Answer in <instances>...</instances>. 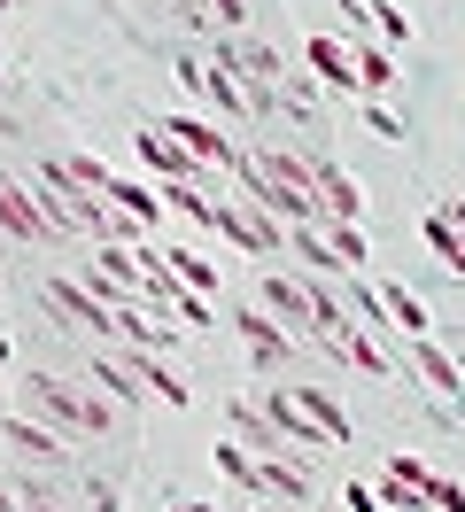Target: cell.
<instances>
[{"instance_id":"obj_21","label":"cell","mask_w":465,"mask_h":512,"mask_svg":"<svg viewBox=\"0 0 465 512\" xmlns=\"http://www.w3.org/2000/svg\"><path fill=\"white\" fill-rule=\"evenodd\" d=\"M241 334H248V350H256V357H287V326H272L264 311H241Z\"/></svg>"},{"instance_id":"obj_18","label":"cell","mask_w":465,"mask_h":512,"mask_svg":"<svg viewBox=\"0 0 465 512\" xmlns=\"http://www.w3.org/2000/svg\"><path fill=\"white\" fill-rule=\"evenodd\" d=\"M264 311H279V319H295V326H318L310 319V288L303 280H264Z\"/></svg>"},{"instance_id":"obj_9","label":"cell","mask_w":465,"mask_h":512,"mask_svg":"<svg viewBox=\"0 0 465 512\" xmlns=\"http://www.w3.org/2000/svg\"><path fill=\"white\" fill-rule=\"evenodd\" d=\"M303 63H310V78H318V86H334V94H357V55H349V39L310 32Z\"/></svg>"},{"instance_id":"obj_19","label":"cell","mask_w":465,"mask_h":512,"mask_svg":"<svg viewBox=\"0 0 465 512\" xmlns=\"http://www.w3.org/2000/svg\"><path fill=\"white\" fill-rule=\"evenodd\" d=\"M411 373H427L434 388H450V381H458V357L442 350L434 334H419V342H411Z\"/></svg>"},{"instance_id":"obj_15","label":"cell","mask_w":465,"mask_h":512,"mask_svg":"<svg viewBox=\"0 0 465 512\" xmlns=\"http://www.w3.org/2000/svg\"><path fill=\"white\" fill-rule=\"evenodd\" d=\"M101 202H109L117 218H132L140 233H148V225L163 218V202H155V187H132V179H109V187H101Z\"/></svg>"},{"instance_id":"obj_32","label":"cell","mask_w":465,"mask_h":512,"mask_svg":"<svg viewBox=\"0 0 465 512\" xmlns=\"http://www.w3.org/2000/svg\"><path fill=\"white\" fill-rule=\"evenodd\" d=\"M450 218H458V225H465V202H458V210H450Z\"/></svg>"},{"instance_id":"obj_33","label":"cell","mask_w":465,"mask_h":512,"mask_svg":"<svg viewBox=\"0 0 465 512\" xmlns=\"http://www.w3.org/2000/svg\"><path fill=\"white\" fill-rule=\"evenodd\" d=\"M0 512H8V489H0Z\"/></svg>"},{"instance_id":"obj_3","label":"cell","mask_w":465,"mask_h":512,"mask_svg":"<svg viewBox=\"0 0 465 512\" xmlns=\"http://www.w3.org/2000/svg\"><path fill=\"white\" fill-rule=\"evenodd\" d=\"M210 55H217L225 70H233V78H241V94L256 101V117H264V109H272L279 70H287V63H279V47H272V39H241V32H225V39L210 47Z\"/></svg>"},{"instance_id":"obj_1","label":"cell","mask_w":465,"mask_h":512,"mask_svg":"<svg viewBox=\"0 0 465 512\" xmlns=\"http://www.w3.org/2000/svg\"><path fill=\"white\" fill-rule=\"evenodd\" d=\"M256 412L272 419V427H279L295 450H341V443H349V419H341V404L326 396V388H310V381H279L272 396L256 404Z\"/></svg>"},{"instance_id":"obj_20","label":"cell","mask_w":465,"mask_h":512,"mask_svg":"<svg viewBox=\"0 0 465 512\" xmlns=\"http://www.w3.org/2000/svg\"><path fill=\"white\" fill-rule=\"evenodd\" d=\"M163 264H171V280H179V288H194V295H210V288H217V264H210V256H194V249H163Z\"/></svg>"},{"instance_id":"obj_27","label":"cell","mask_w":465,"mask_h":512,"mask_svg":"<svg viewBox=\"0 0 465 512\" xmlns=\"http://www.w3.org/2000/svg\"><path fill=\"white\" fill-rule=\"evenodd\" d=\"M365 125L380 132V140H403V117L388 109V101H365Z\"/></svg>"},{"instance_id":"obj_7","label":"cell","mask_w":465,"mask_h":512,"mask_svg":"<svg viewBox=\"0 0 465 512\" xmlns=\"http://www.w3.org/2000/svg\"><path fill=\"white\" fill-rule=\"evenodd\" d=\"M163 132H171V140H179V148H186L194 163H210V171H241V156H248L233 132L202 125V117H163Z\"/></svg>"},{"instance_id":"obj_14","label":"cell","mask_w":465,"mask_h":512,"mask_svg":"<svg viewBox=\"0 0 465 512\" xmlns=\"http://www.w3.org/2000/svg\"><path fill=\"white\" fill-rule=\"evenodd\" d=\"M349 55H357V94L380 101L388 86H396V47H380V39H357Z\"/></svg>"},{"instance_id":"obj_34","label":"cell","mask_w":465,"mask_h":512,"mask_svg":"<svg viewBox=\"0 0 465 512\" xmlns=\"http://www.w3.org/2000/svg\"><path fill=\"white\" fill-rule=\"evenodd\" d=\"M233 512H256V505H233Z\"/></svg>"},{"instance_id":"obj_22","label":"cell","mask_w":465,"mask_h":512,"mask_svg":"<svg viewBox=\"0 0 465 512\" xmlns=\"http://www.w3.org/2000/svg\"><path fill=\"white\" fill-rule=\"evenodd\" d=\"M179 8H186V16H202L210 32H241V24H248L241 0H179Z\"/></svg>"},{"instance_id":"obj_31","label":"cell","mask_w":465,"mask_h":512,"mask_svg":"<svg viewBox=\"0 0 465 512\" xmlns=\"http://www.w3.org/2000/svg\"><path fill=\"white\" fill-rule=\"evenodd\" d=\"M171 512H233V505H186V497H179V505H171Z\"/></svg>"},{"instance_id":"obj_8","label":"cell","mask_w":465,"mask_h":512,"mask_svg":"<svg viewBox=\"0 0 465 512\" xmlns=\"http://www.w3.org/2000/svg\"><path fill=\"white\" fill-rule=\"evenodd\" d=\"M310 202H318V218H334V225L365 218V187H357L341 163H318V156H310Z\"/></svg>"},{"instance_id":"obj_6","label":"cell","mask_w":465,"mask_h":512,"mask_svg":"<svg viewBox=\"0 0 465 512\" xmlns=\"http://www.w3.org/2000/svg\"><path fill=\"white\" fill-rule=\"evenodd\" d=\"M179 78H186V94H194V101H217L225 117H256V101L241 94V78L217 63V55H186V63H179Z\"/></svg>"},{"instance_id":"obj_10","label":"cell","mask_w":465,"mask_h":512,"mask_svg":"<svg viewBox=\"0 0 465 512\" xmlns=\"http://www.w3.org/2000/svg\"><path fill=\"white\" fill-rule=\"evenodd\" d=\"M0 233H16V241H47L55 225L39 218V202H31L24 179H0Z\"/></svg>"},{"instance_id":"obj_16","label":"cell","mask_w":465,"mask_h":512,"mask_svg":"<svg viewBox=\"0 0 465 512\" xmlns=\"http://www.w3.org/2000/svg\"><path fill=\"white\" fill-rule=\"evenodd\" d=\"M427 249H434V256H442V264H450V272L465 280V225L450 218V210H427Z\"/></svg>"},{"instance_id":"obj_24","label":"cell","mask_w":465,"mask_h":512,"mask_svg":"<svg viewBox=\"0 0 465 512\" xmlns=\"http://www.w3.org/2000/svg\"><path fill=\"white\" fill-rule=\"evenodd\" d=\"M419 497H427L434 512H465V489H458V481H450V474H434V466H427V474H419Z\"/></svg>"},{"instance_id":"obj_28","label":"cell","mask_w":465,"mask_h":512,"mask_svg":"<svg viewBox=\"0 0 465 512\" xmlns=\"http://www.w3.org/2000/svg\"><path fill=\"white\" fill-rule=\"evenodd\" d=\"M16 505H24V512H70L55 489H39V481H31V489H16Z\"/></svg>"},{"instance_id":"obj_11","label":"cell","mask_w":465,"mask_h":512,"mask_svg":"<svg viewBox=\"0 0 465 512\" xmlns=\"http://www.w3.org/2000/svg\"><path fill=\"white\" fill-rule=\"evenodd\" d=\"M0 427H8V450H24L31 466H62V458H70V443H62L55 427H39V419H16V412H0Z\"/></svg>"},{"instance_id":"obj_29","label":"cell","mask_w":465,"mask_h":512,"mask_svg":"<svg viewBox=\"0 0 465 512\" xmlns=\"http://www.w3.org/2000/svg\"><path fill=\"white\" fill-rule=\"evenodd\" d=\"M349 512H388V505H380V489H372V481H349Z\"/></svg>"},{"instance_id":"obj_26","label":"cell","mask_w":465,"mask_h":512,"mask_svg":"<svg viewBox=\"0 0 465 512\" xmlns=\"http://www.w3.org/2000/svg\"><path fill=\"white\" fill-rule=\"evenodd\" d=\"M372 489H380V505H388V512H427V497H419L411 481H396V474H380Z\"/></svg>"},{"instance_id":"obj_12","label":"cell","mask_w":465,"mask_h":512,"mask_svg":"<svg viewBox=\"0 0 465 512\" xmlns=\"http://www.w3.org/2000/svg\"><path fill=\"white\" fill-rule=\"evenodd\" d=\"M132 148H140V163H155V171H163V179H194V171H202V163L186 156L179 140H171V132L163 125H148V132H132Z\"/></svg>"},{"instance_id":"obj_2","label":"cell","mask_w":465,"mask_h":512,"mask_svg":"<svg viewBox=\"0 0 465 512\" xmlns=\"http://www.w3.org/2000/svg\"><path fill=\"white\" fill-rule=\"evenodd\" d=\"M210 458H217V474L241 481L248 497H287V505L310 497V474H303V466H287V458H264V450H248V443H217Z\"/></svg>"},{"instance_id":"obj_13","label":"cell","mask_w":465,"mask_h":512,"mask_svg":"<svg viewBox=\"0 0 465 512\" xmlns=\"http://www.w3.org/2000/svg\"><path fill=\"white\" fill-rule=\"evenodd\" d=\"M124 373L148 388V396H163V404H194V388H186V381H179V373H171V365H163L155 350H132V365H124Z\"/></svg>"},{"instance_id":"obj_25","label":"cell","mask_w":465,"mask_h":512,"mask_svg":"<svg viewBox=\"0 0 465 512\" xmlns=\"http://www.w3.org/2000/svg\"><path fill=\"white\" fill-rule=\"evenodd\" d=\"M93 381L109 388V396H117V404H140V381H132V373H124L117 357H93Z\"/></svg>"},{"instance_id":"obj_4","label":"cell","mask_w":465,"mask_h":512,"mask_svg":"<svg viewBox=\"0 0 465 512\" xmlns=\"http://www.w3.org/2000/svg\"><path fill=\"white\" fill-rule=\"evenodd\" d=\"M217 233L233 241V249H248V256H272V249H287V225L279 218H264L248 194H225L217 202Z\"/></svg>"},{"instance_id":"obj_5","label":"cell","mask_w":465,"mask_h":512,"mask_svg":"<svg viewBox=\"0 0 465 512\" xmlns=\"http://www.w3.org/2000/svg\"><path fill=\"white\" fill-rule=\"evenodd\" d=\"M31 396H39V412H55L62 427H78V435H101V427H109V404L86 396V388H70V381H55V373H31Z\"/></svg>"},{"instance_id":"obj_30","label":"cell","mask_w":465,"mask_h":512,"mask_svg":"<svg viewBox=\"0 0 465 512\" xmlns=\"http://www.w3.org/2000/svg\"><path fill=\"white\" fill-rule=\"evenodd\" d=\"M86 512H117V489H93V497H86Z\"/></svg>"},{"instance_id":"obj_17","label":"cell","mask_w":465,"mask_h":512,"mask_svg":"<svg viewBox=\"0 0 465 512\" xmlns=\"http://www.w3.org/2000/svg\"><path fill=\"white\" fill-rule=\"evenodd\" d=\"M272 109H287V117H318V78H310V70H279Z\"/></svg>"},{"instance_id":"obj_35","label":"cell","mask_w":465,"mask_h":512,"mask_svg":"<svg viewBox=\"0 0 465 512\" xmlns=\"http://www.w3.org/2000/svg\"><path fill=\"white\" fill-rule=\"evenodd\" d=\"M0 8H8V0H0Z\"/></svg>"},{"instance_id":"obj_23","label":"cell","mask_w":465,"mask_h":512,"mask_svg":"<svg viewBox=\"0 0 465 512\" xmlns=\"http://www.w3.org/2000/svg\"><path fill=\"white\" fill-rule=\"evenodd\" d=\"M365 24L388 39V47H403V39H411V16H403V8H388V0H365Z\"/></svg>"}]
</instances>
